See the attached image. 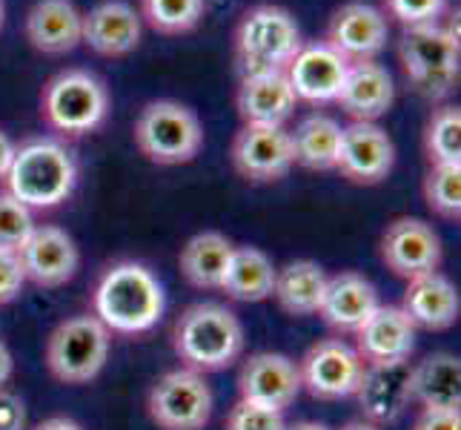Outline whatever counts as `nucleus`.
<instances>
[{
  "instance_id": "obj_3",
  "label": "nucleus",
  "mask_w": 461,
  "mask_h": 430,
  "mask_svg": "<svg viewBox=\"0 0 461 430\" xmlns=\"http://www.w3.org/2000/svg\"><path fill=\"white\" fill-rule=\"evenodd\" d=\"M77 184V164L67 143L55 138H29L14 147L6 175V193L29 210H52Z\"/></svg>"
},
{
  "instance_id": "obj_15",
  "label": "nucleus",
  "mask_w": 461,
  "mask_h": 430,
  "mask_svg": "<svg viewBox=\"0 0 461 430\" xmlns=\"http://www.w3.org/2000/svg\"><path fill=\"white\" fill-rule=\"evenodd\" d=\"M353 336L356 353L367 368H399L410 361L416 350V327L395 305H378Z\"/></svg>"
},
{
  "instance_id": "obj_7",
  "label": "nucleus",
  "mask_w": 461,
  "mask_h": 430,
  "mask_svg": "<svg viewBox=\"0 0 461 430\" xmlns=\"http://www.w3.org/2000/svg\"><path fill=\"white\" fill-rule=\"evenodd\" d=\"M135 147L152 164L181 167L203 150V124L181 101H149L135 118Z\"/></svg>"
},
{
  "instance_id": "obj_39",
  "label": "nucleus",
  "mask_w": 461,
  "mask_h": 430,
  "mask_svg": "<svg viewBox=\"0 0 461 430\" xmlns=\"http://www.w3.org/2000/svg\"><path fill=\"white\" fill-rule=\"evenodd\" d=\"M0 430H26V405L6 388H0Z\"/></svg>"
},
{
  "instance_id": "obj_45",
  "label": "nucleus",
  "mask_w": 461,
  "mask_h": 430,
  "mask_svg": "<svg viewBox=\"0 0 461 430\" xmlns=\"http://www.w3.org/2000/svg\"><path fill=\"white\" fill-rule=\"evenodd\" d=\"M4 21H6V4L0 0V29H4Z\"/></svg>"
},
{
  "instance_id": "obj_14",
  "label": "nucleus",
  "mask_w": 461,
  "mask_h": 430,
  "mask_svg": "<svg viewBox=\"0 0 461 430\" xmlns=\"http://www.w3.org/2000/svg\"><path fill=\"white\" fill-rule=\"evenodd\" d=\"M395 167V143L378 124L353 121L341 126V147L336 169L341 178L358 187H375L387 181Z\"/></svg>"
},
{
  "instance_id": "obj_32",
  "label": "nucleus",
  "mask_w": 461,
  "mask_h": 430,
  "mask_svg": "<svg viewBox=\"0 0 461 430\" xmlns=\"http://www.w3.org/2000/svg\"><path fill=\"white\" fill-rule=\"evenodd\" d=\"M206 12V0H140V21L158 35H186Z\"/></svg>"
},
{
  "instance_id": "obj_33",
  "label": "nucleus",
  "mask_w": 461,
  "mask_h": 430,
  "mask_svg": "<svg viewBox=\"0 0 461 430\" xmlns=\"http://www.w3.org/2000/svg\"><path fill=\"white\" fill-rule=\"evenodd\" d=\"M421 193L427 206L447 221L461 218V164H430Z\"/></svg>"
},
{
  "instance_id": "obj_41",
  "label": "nucleus",
  "mask_w": 461,
  "mask_h": 430,
  "mask_svg": "<svg viewBox=\"0 0 461 430\" xmlns=\"http://www.w3.org/2000/svg\"><path fill=\"white\" fill-rule=\"evenodd\" d=\"M14 373V359H12V350L9 344L0 339V388H6L9 385V379Z\"/></svg>"
},
{
  "instance_id": "obj_6",
  "label": "nucleus",
  "mask_w": 461,
  "mask_h": 430,
  "mask_svg": "<svg viewBox=\"0 0 461 430\" xmlns=\"http://www.w3.org/2000/svg\"><path fill=\"white\" fill-rule=\"evenodd\" d=\"M304 46L301 26L287 9L261 4L244 12L235 26V60L241 78L258 72H284Z\"/></svg>"
},
{
  "instance_id": "obj_35",
  "label": "nucleus",
  "mask_w": 461,
  "mask_h": 430,
  "mask_svg": "<svg viewBox=\"0 0 461 430\" xmlns=\"http://www.w3.org/2000/svg\"><path fill=\"white\" fill-rule=\"evenodd\" d=\"M32 230H35L32 210L4 189V193H0V247L21 250V244L26 242Z\"/></svg>"
},
{
  "instance_id": "obj_43",
  "label": "nucleus",
  "mask_w": 461,
  "mask_h": 430,
  "mask_svg": "<svg viewBox=\"0 0 461 430\" xmlns=\"http://www.w3.org/2000/svg\"><path fill=\"white\" fill-rule=\"evenodd\" d=\"M287 430H330V427L327 425H318V422H298V425H293Z\"/></svg>"
},
{
  "instance_id": "obj_17",
  "label": "nucleus",
  "mask_w": 461,
  "mask_h": 430,
  "mask_svg": "<svg viewBox=\"0 0 461 430\" xmlns=\"http://www.w3.org/2000/svg\"><path fill=\"white\" fill-rule=\"evenodd\" d=\"M18 259L26 281L52 290V287H63L75 279L77 264H81V252H77L75 238L67 230L52 224H35V230L21 244Z\"/></svg>"
},
{
  "instance_id": "obj_31",
  "label": "nucleus",
  "mask_w": 461,
  "mask_h": 430,
  "mask_svg": "<svg viewBox=\"0 0 461 430\" xmlns=\"http://www.w3.org/2000/svg\"><path fill=\"white\" fill-rule=\"evenodd\" d=\"M424 152L430 164H461V109L441 104L424 126Z\"/></svg>"
},
{
  "instance_id": "obj_16",
  "label": "nucleus",
  "mask_w": 461,
  "mask_h": 430,
  "mask_svg": "<svg viewBox=\"0 0 461 430\" xmlns=\"http://www.w3.org/2000/svg\"><path fill=\"white\" fill-rule=\"evenodd\" d=\"M301 393V376L298 361H293L284 353H252L238 373V396L244 402L261 405L269 410L284 413Z\"/></svg>"
},
{
  "instance_id": "obj_2",
  "label": "nucleus",
  "mask_w": 461,
  "mask_h": 430,
  "mask_svg": "<svg viewBox=\"0 0 461 430\" xmlns=\"http://www.w3.org/2000/svg\"><path fill=\"white\" fill-rule=\"evenodd\" d=\"M175 356L198 373L227 371L244 353V325L218 301H198L186 307L172 327Z\"/></svg>"
},
{
  "instance_id": "obj_26",
  "label": "nucleus",
  "mask_w": 461,
  "mask_h": 430,
  "mask_svg": "<svg viewBox=\"0 0 461 430\" xmlns=\"http://www.w3.org/2000/svg\"><path fill=\"white\" fill-rule=\"evenodd\" d=\"M410 402L419 407H461V359L430 353L410 368Z\"/></svg>"
},
{
  "instance_id": "obj_25",
  "label": "nucleus",
  "mask_w": 461,
  "mask_h": 430,
  "mask_svg": "<svg viewBox=\"0 0 461 430\" xmlns=\"http://www.w3.org/2000/svg\"><path fill=\"white\" fill-rule=\"evenodd\" d=\"M364 422L393 425L410 407V364L399 368H367L356 390Z\"/></svg>"
},
{
  "instance_id": "obj_27",
  "label": "nucleus",
  "mask_w": 461,
  "mask_h": 430,
  "mask_svg": "<svg viewBox=\"0 0 461 430\" xmlns=\"http://www.w3.org/2000/svg\"><path fill=\"white\" fill-rule=\"evenodd\" d=\"M327 273L321 264H315L310 259H298L284 264L276 270V287L273 298L278 301V307L284 313H290L295 318L315 316L321 307V298L327 290Z\"/></svg>"
},
{
  "instance_id": "obj_40",
  "label": "nucleus",
  "mask_w": 461,
  "mask_h": 430,
  "mask_svg": "<svg viewBox=\"0 0 461 430\" xmlns=\"http://www.w3.org/2000/svg\"><path fill=\"white\" fill-rule=\"evenodd\" d=\"M14 143L4 130H0V181H6V175H9V167H12V158H14Z\"/></svg>"
},
{
  "instance_id": "obj_29",
  "label": "nucleus",
  "mask_w": 461,
  "mask_h": 430,
  "mask_svg": "<svg viewBox=\"0 0 461 430\" xmlns=\"http://www.w3.org/2000/svg\"><path fill=\"white\" fill-rule=\"evenodd\" d=\"M276 264L267 256L264 250L244 244L232 250L230 267L221 281V290L235 301H247V305H256V301L273 298V287H276Z\"/></svg>"
},
{
  "instance_id": "obj_19",
  "label": "nucleus",
  "mask_w": 461,
  "mask_h": 430,
  "mask_svg": "<svg viewBox=\"0 0 461 430\" xmlns=\"http://www.w3.org/2000/svg\"><path fill=\"white\" fill-rule=\"evenodd\" d=\"M144 21L123 0H104L95 9L84 12L81 43H86L101 58H126L140 46Z\"/></svg>"
},
{
  "instance_id": "obj_8",
  "label": "nucleus",
  "mask_w": 461,
  "mask_h": 430,
  "mask_svg": "<svg viewBox=\"0 0 461 430\" xmlns=\"http://www.w3.org/2000/svg\"><path fill=\"white\" fill-rule=\"evenodd\" d=\"M113 333L98 318L81 313L69 316L46 339V368L63 385H86L106 368Z\"/></svg>"
},
{
  "instance_id": "obj_30",
  "label": "nucleus",
  "mask_w": 461,
  "mask_h": 430,
  "mask_svg": "<svg viewBox=\"0 0 461 430\" xmlns=\"http://www.w3.org/2000/svg\"><path fill=\"white\" fill-rule=\"evenodd\" d=\"M293 138V155L295 164L312 172L336 169V158L341 147V124L324 113H312L295 126Z\"/></svg>"
},
{
  "instance_id": "obj_1",
  "label": "nucleus",
  "mask_w": 461,
  "mask_h": 430,
  "mask_svg": "<svg viewBox=\"0 0 461 430\" xmlns=\"http://www.w3.org/2000/svg\"><path fill=\"white\" fill-rule=\"evenodd\" d=\"M95 318L109 333H123V336H138L149 333L161 322L167 307L164 284L147 264L140 261H115L109 264L98 284H95Z\"/></svg>"
},
{
  "instance_id": "obj_42",
  "label": "nucleus",
  "mask_w": 461,
  "mask_h": 430,
  "mask_svg": "<svg viewBox=\"0 0 461 430\" xmlns=\"http://www.w3.org/2000/svg\"><path fill=\"white\" fill-rule=\"evenodd\" d=\"M35 430H84V425H77V422L69 419V416H52V419L41 422Z\"/></svg>"
},
{
  "instance_id": "obj_37",
  "label": "nucleus",
  "mask_w": 461,
  "mask_h": 430,
  "mask_svg": "<svg viewBox=\"0 0 461 430\" xmlns=\"http://www.w3.org/2000/svg\"><path fill=\"white\" fill-rule=\"evenodd\" d=\"M23 284H26V276H23V267L18 259V250L0 247V307L12 305V301L18 298Z\"/></svg>"
},
{
  "instance_id": "obj_10",
  "label": "nucleus",
  "mask_w": 461,
  "mask_h": 430,
  "mask_svg": "<svg viewBox=\"0 0 461 430\" xmlns=\"http://www.w3.org/2000/svg\"><path fill=\"white\" fill-rule=\"evenodd\" d=\"M367 371V364L361 361L353 344L344 339H324L315 342L304 359L298 361L301 390H307L312 399H347L356 396L361 376Z\"/></svg>"
},
{
  "instance_id": "obj_34",
  "label": "nucleus",
  "mask_w": 461,
  "mask_h": 430,
  "mask_svg": "<svg viewBox=\"0 0 461 430\" xmlns=\"http://www.w3.org/2000/svg\"><path fill=\"white\" fill-rule=\"evenodd\" d=\"M381 12L387 21L402 23L404 29L441 23L447 12V0H381Z\"/></svg>"
},
{
  "instance_id": "obj_36",
  "label": "nucleus",
  "mask_w": 461,
  "mask_h": 430,
  "mask_svg": "<svg viewBox=\"0 0 461 430\" xmlns=\"http://www.w3.org/2000/svg\"><path fill=\"white\" fill-rule=\"evenodd\" d=\"M227 430H287L284 413L238 399L227 413Z\"/></svg>"
},
{
  "instance_id": "obj_11",
  "label": "nucleus",
  "mask_w": 461,
  "mask_h": 430,
  "mask_svg": "<svg viewBox=\"0 0 461 430\" xmlns=\"http://www.w3.org/2000/svg\"><path fill=\"white\" fill-rule=\"evenodd\" d=\"M232 167L249 184H276L295 167L293 138L284 126L244 124L232 138Z\"/></svg>"
},
{
  "instance_id": "obj_13",
  "label": "nucleus",
  "mask_w": 461,
  "mask_h": 430,
  "mask_svg": "<svg viewBox=\"0 0 461 430\" xmlns=\"http://www.w3.org/2000/svg\"><path fill=\"white\" fill-rule=\"evenodd\" d=\"M390 38V21L384 12L364 0H347L327 21L324 43L339 52L347 63L375 60L384 52Z\"/></svg>"
},
{
  "instance_id": "obj_4",
  "label": "nucleus",
  "mask_w": 461,
  "mask_h": 430,
  "mask_svg": "<svg viewBox=\"0 0 461 430\" xmlns=\"http://www.w3.org/2000/svg\"><path fill=\"white\" fill-rule=\"evenodd\" d=\"M109 89L89 69H60L41 89V115L63 138L98 133L109 118Z\"/></svg>"
},
{
  "instance_id": "obj_24",
  "label": "nucleus",
  "mask_w": 461,
  "mask_h": 430,
  "mask_svg": "<svg viewBox=\"0 0 461 430\" xmlns=\"http://www.w3.org/2000/svg\"><path fill=\"white\" fill-rule=\"evenodd\" d=\"M298 98L284 72H258L241 78L235 92V109L244 124L284 126Z\"/></svg>"
},
{
  "instance_id": "obj_9",
  "label": "nucleus",
  "mask_w": 461,
  "mask_h": 430,
  "mask_svg": "<svg viewBox=\"0 0 461 430\" xmlns=\"http://www.w3.org/2000/svg\"><path fill=\"white\" fill-rule=\"evenodd\" d=\"M215 396L203 373L175 368L155 379L147 396L149 419L161 430H203L212 419Z\"/></svg>"
},
{
  "instance_id": "obj_5",
  "label": "nucleus",
  "mask_w": 461,
  "mask_h": 430,
  "mask_svg": "<svg viewBox=\"0 0 461 430\" xmlns=\"http://www.w3.org/2000/svg\"><path fill=\"white\" fill-rule=\"evenodd\" d=\"M399 63L407 84L427 101L450 98L458 87L461 46L450 26H416L404 29L399 41Z\"/></svg>"
},
{
  "instance_id": "obj_22",
  "label": "nucleus",
  "mask_w": 461,
  "mask_h": 430,
  "mask_svg": "<svg viewBox=\"0 0 461 430\" xmlns=\"http://www.w3.org/2000/svg\"><path fill=\"white\" fill-rule=\"evenodd\" d=\"M378 305L381 301L375 293V284L367 276L344 270V273L327 279V290L321 298V307H318V316L332 330L356 333L375 313Z\"/></svg>"
},
{
  "instance_id": "obj_21",
  "label": "nucleus",
  "mask_w": 461,
  "mask_h": 430,
  "mask_svg": "<svg viewBox=\"0 0 461 430\" xmlns=\"http://www.w3.org/2000/svg\"><path fill=\"white\" fill-rule=\"evenodd\" d=\"M395 101V87L393 75L375 60H358L347 67L344 87L339 92V106L353 121H367L378 124L384 118Z\"/></svg>"
},
{
  "instance_id": "obj_44",
  "label": "nucleus",
  "mask_w": 461,
  "mask_h": 430,
  "mask_svg": "<svg viewBox=\"0 0 461 430\" xmlns=\"http://www.w3.org/2000/svg\"><path fill=\"white\" fill-rule=\"evenodd\" d=\"M341 430H381V427L378 425H370V422H349Z\"/></svg>"
},
{
  "instance_id": "obj_12",
  "label": "nucleus",
  "mask_w": 461,
  "mask_h": 430,
  "mask_svg": "<svg viewBox=\"0 0 461 430\" xmlns=\"http://www.w3.org/2000/svg\"><path fill=\"white\" fill-rule=\"evenodd\" d=\"M378 256L393 276L412 281L419 276L436 273L444 259V247L438 233L427 221L402 215L393 218L381 235Z\"/></svg>"
},
{
  "instance_id": "obj_28",
  "label": "nucleus",
  "mask_w": 461,
  "mask_h": 430,
  "mask_svg": "<svg viewBox=\"0 0 461 430\" xmlns=\"http://www.w3.org/2000/svg\"><path fill=\"white\" fill-rule=\"evenodd\" d=\"M235 244L224 233L203 230L181 247V273L198 290H221V281L230 267Z\"/></svg>"
},
{
  "instance_id": "obj_18",
  "label": "nucleus",
  "mask_w": 461,
  "mask_h": 430,
  "mask_svg": "<svg viewBox=\"0 0 461 430\" xmlns=\"http://www.w3.org/2000/svg\"><path fill=\"white\" fill-rule=\"evenodd\" d=\"M347 67L349 63L339 52H332L324 41H312L295 52L284 75H287L298 101L336 104L347 78Z\"/></svg>"
},
{
  "instance_id": "obj_20",
  "label": "nucleus",
  "mask_w": 461,
  "mask_h": 430,
  "mask_svg": "<svg viewBox=\"0 0 461 430\" xmlns=\"http://www.w3.org/2000/svg\"><path fill=\"white\" fill-rule=\"evenodd\" d=\"M26 41L41 55H67L81 43L84 12L72 0H38L23 21Z\"/></svg>"
},
{
  "instance_id": "obj_38",
  "label": "nucleus",
  "mask_w": 461,
  "mask_h": 430,
  "mask_svg": "<svg viewBox=\"0 0 461 430\" xmlns=\"http://www.w3.org/2000/svg\"><path fill=\"white\" fill-rule=\"evenodd\" d=\"M412 430H461V407H421Z\"/></svg>"
},
{
  "instance_id": "obj_23",
  "label": "nucleus",
  "mask_w": 461,
  "mask_h": 430,
  "mask_svg": "<svg viewBox=\"0 0 461 430\" xmlns=\"http://www.w3.org/2000/svg\"><path fill=\"white\" fill-rule=\"evenodd\" d=\"M399 307L404 310V316L410 318V325L416 330L421 327V330L438 333L458 322L461 298H458L456 284L436 270V273L407 281V290Z\"/></svg>"
}]
</instances>
